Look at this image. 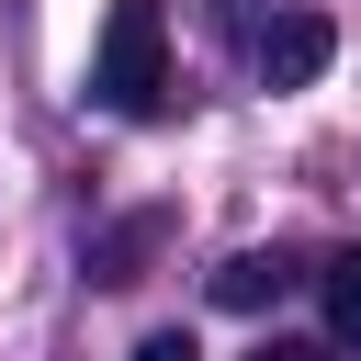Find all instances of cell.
<instances>
[{
  "label": "cell",
  "mask_w": 361,
  "mask_h": 361,
  "mask_svg": "<svg viewBox=\"0 0 361 361\" xmlns=\"http://www.w3.org/2000/svg\"><path fill=\"white\" fill-rule=\"evenodd\" d=\"M90 102L102 113H158L169 102V11L158 0H113L102 56H90Z\"/></svg>",
  "instance_id": "6da1fadb"
},
{
  "label": "cell",
  "mask_w": 361,
  "mask_h": 361,
  "mask_svg": "<svg viewBox=\"0 0 361 361\" xmlns=\"http://www.w3.org/2000/svg\"><path fill=\"white\" fill-rule=\"evenodd\" d=\"M327 56H338V23H327V11H305V0H293V11H271V23H259V45H248V68H259L271 90L327 79Z\"/></svg>",
  "instance_id": "7a4b0ae2"
},
{
  "label": "cell",
  "mask_w": 361,
  "mask_h": 361,
  "mask_svg": "<svg viewBox=\"0 0 361 361\" xmlns=\"http://www.w3.org/2000/svg\"><path fill=\"white\" fill-rule=\"evenodd\" d=\"M158 237H169V214H124V226H102V237H90V282H147Z\"/></svg>",
  "instance_id": "3957f363"
},
{
  "label": "cell",
  "mask_w": 361,
  "mask_h": 361,
  "mask_svg": "<svg viewBox=\"0 0 361 361\" xmlns=\"http://www.w3.org/2000/svg\"><path fill=\"white\" fill-rule=\"evenodd\" d=\"M282 282H293V259H282V248H237V259L214 271V305H226V316H259Z\"/></svg>",
  "instance_id": "277c9868"
},
{
  "label": "cell",
  "mask_w": 361,
  "mask_h": 361,
  "mask_svg": "<svg viewBox=\"0 0 361 361\" xmlns=\"http://www.w3.org/2000/svg\"><path fill=\"white\" fill-rule=\"evenodd\" d=\"M316 293H327V327H338V350H361V248H338V259L316 271Z\"/></svg>",
  "instance_id": "5b68a950"
},
{
  "label": "cell",
  "mask_w": 361,
  "mask_h": 361,
  "mask_svg": "<svg viewBox=\"0 0 361 361\" xmlns=\"http://www.w3.org/2000/svg\"><path fill=\"white\" fill-rule=\"evenodd\" d=\"M271 11H282V0H226V34H237V45H259V23H271Z\"/></svg>",
  "instance_id": "8992f818"
},
{
  "label": "cell",
  "mask_w": 361,
  "mask_h": 361,
  "mask_svg": "<svg viewBox=\"0 0 361 361\" xmlns=\"http://www.w3.org/2000/svg\"><path fill=\"white\" fill-rule=\"evenodd\" d=\"M248 361H338V350H316V338H259Z\"/></svg>",
  "instance_id": "52a82bcc"
},
{
  "label": "cell",
  "mask_w": 361,
  "mask_h": 361,
  "mask_svg": "<svg viewBox=\"0 0 361 361\" xmlns=\"http://www.w3.org/2000/svg\"><path fill=\"white\" fill-rule=\"evenodd\" d=\"M135 361H203V350H192V338H180V327H158V338H147V350H135Z\"/></svg>",
  "instance_id": "ba28073f"
}]
</instances>
